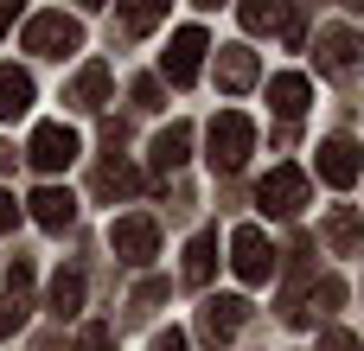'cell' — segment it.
Returning a JSON list of instances; mask_svg holds the SVG:
<instances>
[{
  "mask_svg": "<svg viewBox=\"0 0 364 351\" xmlns=\"http://www.w3.org/2000/svg\"><path fill=\"white\" fill-rule=\"evenodd\" d=\"M205 160L218 166V173H243L250 166V153H256V122L243 115V109H224V115H211V128H205Z\"/></svg>",
  "mask_w": 364,
  "mask_h": 351,
  "instance_id": "obj_1",
  "label": "cell"
},
{
  "mask_svg": "<svg viewBox=\"0 0 364 351\" xmlns=\"http://www.w3.org/2000/svg\"><path fill=\"white\" fill-rule=\"evenodd\" d=\"M26 109H32V77L13 70V64H0V122H19Z\"/></svg>",
  "mask_w": 364,
  "mask_h": 351,
  "instance_id": "obj_19",
  "label": "cell"
},
{
  "mask_svg": "<svg viewBox=\"0 0 364 351\" xmlns=\"http://www.w3.org/2000/svg\"><path fill=\"white\" fill-rule=\"evenodd\" d=\"M230 269H237V281L262 288V281L275 275V243H269L256 224H237V237H230Z\"/></svg>",
  "mask_w": 364,
  "mask_h": 351,
  "instance_id": "obj_5",
  "label": "cell"
},
{
  "mask_svg": "<svg viewBox=\"0 0 364 351\" xmlns=\"http://www.w3.org/2000/svg\"><path fill=\"white\" fill-rule=\"evenodd\" d=\"M160 19H166V6H128V13H122L115 26H122V32H154Z\"/></svg>",
  "mask_w": 364,
  "mask_h": 351,
  "instance_id": "obj_23",
  "label": "cell"
},
{
  "mask_svg": "<svg viewBox=\"0 0 364 351\" xmlns=\"http://www.w3.org/2000/svg\"><path fill=\"white\" fill-rule=\"evenodd\" d=\"M314 51H320V70H326V77H352V70L364 64V38L352 32V26H320Z\"/></svg>",
  "mask_w": 364,
  "mask_h": 351,
  "instance_id": "obj_9",
  "label": "cell"
},
{
  "mask_svg": "<svg viewBox=\"0 0 364 351\" xmlns=\"http://www.w3.org/2000/svg\"><path fill=\"white\" fill-rule=\"evenodd\" d=\"M154 351H186V333H166V339H154Z\"/></svg>",
  "mask_w": 364,
  "mask_h": 351,
  "instance_id": "obj_30",
  "label": "cell"
},
{
  "mask_svg": "<svg viewBox=\"0 0 364 351\" xmlns=\"http://www.w3.org/2000/svg\"><path fill=\"white\" fill-rule=\"evenodd\" d=\"M358 173H364V160H358V141L352 134H333V141H320V179L326 185H358Z\"/></svg>",
  "mask_w": 364,
  "mask_h": 351,
  "instance_id": "obj_10",
  "label": "cell"
},
{
  "mask_svg": "<svg viewBox=\"0 0 364 351\" xmlns=\"http://www.w3.org/2000/svg\"><path fill=\"white\" fill-rule=\"evenodd\" d=\"M77 307H83V275H77V269H58V275H51V313L70 320Z\"/></svg>",
  "mask_w": 364,
  "mask_h": 351,
  "instance_id": "obj_21",
  "label": "cell"
},
{
  "mask_svg": "<svg viewBox=\"0 0 364 351\" xmlns=\"http://www.w3.org/2000/svg\"><path fill=\"white\" fill-rule=\"evenodd\" d=\"M19 326H26V301H19V294H6V301H0V339H13Z\"/></svg>",
  "mask_w": 364,
  "mask_h": 351,
  "instance_id": "obj_24",
  "label": "cell"
},
{
  "mask_svg": "<svg viewBox=\"0 0 364 351\" xmlns=\"http://www.w3.org/2000/svg\"><path fill=\"white\" fill-rule=\"evenodd\" d=\"M243 320H250V301H243V294H211V301L198 307V339H205V345H230Z\"/></svg>",
  "mask_w": 364,
  "mask_h": 351,
  "instance_id": "obj_8",
  "label": "cell"
},
{
  "mask_svg": "<svg viewBox=\"0 0 364 351\" xmlns=\"http://www.w3.org/2000/svg\"><path fill=\"white\" fill-rule=\"evenodd\" d=\"M6 26H13V0H0V32H6Z\"/></svg>",
  "mask_w": 364,
  "mask_h": 351,
  "instance_id": "obj_31",
  "label": "cell"
},
{
  "mask_svg": "<svg viewBox=\"0 0 364 351\" xmlns=\"http://www.w3.org/2000/svg\"><path fill=\"white\" fill-rule=\"evenodd\" d=\"M256 77H262V64H256V51H250V45H224V51H218V90L243 96Z\"/></svg>",
  "mask_w": 364,
  "mask_h": 351,
  "instance_id": "obj_11",
  "label": "cell"
},
{
  "mask_svg": "<svg viewBox=\"0 0 364 351\" xmlns=\"http://www.w3.org/2000/svg\"><path fill=\"white\" fill-rule=\"evenodd\" d=\"M205 51H211L205 26H179V32H173V45H166V58H160V77H166L173 90L198 83V70H205Z\"/></svg>",
  "mask_w": 364,
  "mask_h": 351,
  "instance_id": "obj_3",
  "label": "cell"
},
{
  "mask_svg": "<svg viewBox=\"0 0 364 351\" xmlns=\"http://www.w3.org/2000/svg\"><path fill=\"white\" fill-rule=\"evenodd\" d=\"M256 205H262L269 217H294V211L307 205V173H301V166H275V173L256 185Z\"/></svg>",
  "mask_w": 364,
  "mask_h": 351,
  "instance_id": "obj_7",
  "label": "cell"
},
{
  "mask_svg": "<svg viewBox=\"0 0 364 351\" xmlns=\"http://www.w3.org/2000/svg\"><path fill=\"white\" fill-rule=\"evenodd\" d=\"M26 160H32L38 173H64V166L77 160V128H64V122H38L32 141H26Z\"/></svg>",
  "mask_w": 364,
  "mask_h": 351,
  "instance_id": "obj_6",
  "label": "cell"
},
{
  "mask_svg": "<svg viewBox=\"0 0 364 351\" xmlns=\"http://www.w3.org/2000/svg\"><path fill=\"white\" fill-rule=\"evenodd\" d=\"M83 45V19H70V13H32L26 19V51L32 58H64V51H77Z\"/></svg>",
  "mask_w": 364,
  "mask_h": 351,
  "instance_id": "obj_2",
  "label": "cell"
},
{
  "mask_svg": "<svg viewBox=\"0 0 364 351\" xmlns=\"http://www.w3.org/2000/svg\"><path fill=\"white\" fill-rule=\"evenodd\" d=\"M160 301H166V281H141V288H134V301H128V307H134V313H154V307H160Z\"/></svg>",
  "mask_w": 364,
  "mask_h": 351,
  "instance_id": "obj_26",
  "label": "cell"
},
{
  "mask_svg": "<svg viewBox=\"0 0 364 351\" xmlns=\"http://www.w3.org/2000/svg\"><path fill=\"white\" fill-rule=\"evenodd\" d=\"M154 173H173V166H186V153H192V122H166L160 134H154Z\"/></svg>",
  "mask_w": 364,
  "mask_h": 351,
  "instance_id": "obj_15",
  "label": "cell"
},
{
  "mask_svg": "<svg viewBox=\"0 0 364 351\" xmlns=\"http://www.w3.org/2000/svg\"><path fill=\"white\" fill-rule=\"evenodd\" d=\"M115 339H109V326H83V339H77V351H109Z\"/></svg>",
  "mask_w": 364,
  "mask_h": 351,
  "instance_id": "obj_28",
  "label": "cell"
},
{
  "mask_svg": "<svg viewBox=\"0 0 364 351\" xmlns=\"http://www.w3.org/2000/svg\"><path fill=\"white\" fill-rule=\"evenodd\" d=\"M32 217H38L45 230H70V224H77V198H70L64 185H38V192H32Z\"/></svg>",
  "mask_w": 364,
  "mask_h": 351,
  "instance_id": "obj_16",
  "label": "cell"
},
{
  "mask_svg": "<svg viewBox=\"0 0 364 351\" xmlns=\"http://www.w3.org/2000/svg\"><path fill=\"white\" fill-rule=\"evenodd\" d=\"M109 249H115L122 262L147 269V262L160 256V224H154L147 211H128V217H115V224H109Z\"/></svg>",
  "mask_w": 364,
  "mask_h": 351,
  "instance_id": "obj_4",
  "label": "cell"
},
{
  "mask_svg": "<svg viewBox=\"0 0 364 351\" xmlns=\"http://www.w3.org/2000/svg\"><path fill=\"white\" fill-rule=\"evenodd\" d=\"M64 102H70V109H90V115H96V109L109 102V64H83V70L70 77Z\"/></svg>",
  "mask_w": 364,
  "mask_h": 351,
  "instance_id": "obj_14",
  "label": "cell"
},
{
  "mask_svg": "<svg viewBox=\"0 0 364 351\" xmlns=\"http://www.w3.org/2000/svg\"><path fill=\"white\" fill-rule=\"evenodd\" d=\"M237 19H243V32H288L294 13H288V6H243Z\"/></svg>",
  "mask_w": 364,
  "mask_h": 351,
  "instance_id": "obj_22",
  "label": "cell"
},
{
  "mask_svg": "<svg viewBox=\"0 0 364 351\" xmlns=\"http://www.w3.org/2000/svg\"><path fill=\"white\" fill-rule=\"evenodd\" d=\"M13 224H19V205H13V192H0V237H6Z\"/></svg>",
  "mask_w": 364,
  "mask_h": 351,
  "instance_id": "obj_29",
  "label": "cell"
},
{
  "mask_svg": "<svg viewBox=\"0 0 364 351\" xmlns=\"http://www.w3.org/2000/svg\"><path fill=\"white\" fill-rule=\"evenodd\" d=\"M320 237H326V249H333V256H358V243H364L358 211H352V205H333V211H326V224H320Z\"/></svg>",
  "mask_w": 364,
  "mask_h": 351,
  "instance_id": "obj_13",
  "label": "cell"
},
{
  "mask_svg": "<svg viewBox=\"0 0 364 351\" xmlns=\"http://www.w3.org/2000/svg\"><path fill=\"white\" fill-rule=\"evenodd\" d=\"M128 96H134V109H166V102H160V77H134Z\"/></svg>",
  "mask_w": 364,
  "mask_h": 351,
  "instance_id": "obj_25",
  "label": "cell"
},
{
  "mask_svg": "<svg viewBox=\"0 0 364 351\" xmlns=\"http://www.w3.org/2000/svg\"><path fill=\"white\" fill-rule=\"evenodd\" d=\"M211 269H218V230H198L186 243V288H205Z\"/></svg>",
  "mask_w": 364,
  "mask_h": 351,
  "instance_id": "obj_18",
  "label": "cell"
},
{
  "mask_svg": "<svg viewBox=\"0 0 364 351\" xmlns=\"http://www.w3.org/2000/svg\"><path fill=\"white\" fill-rule=\"evenodd\" d=\"M320 351H358V339H352L346 326H326V333H320Z\"/></svg>",
  "mask_w": 364,
  "mask_h": 351,
  "instance_id": "obj_27",
  "label": "cell"
},
{
  "mask_svg": "<svg viewBox=\"0 0 364 351\" xmlns=\"http://www.w3.org/2000/svg\"><path fill=\"white\" fill-rule=\"evenodd\" d=\"M90 185H96V198H134V192H141V173H134L128 160H102Z\"/></svg>",
  "mask_w": 364,
  "mask_h": 351,
  "instance_id": "obj_17",
  "label": "cell"
},
{
  "mask_svg": "<svg viewBox=\"0 0 364 351\" xmlns=\"http://www.w3.org/2000/svg\"><path fill=\"white\" fill-rule=\"evenodd\" d=\"M339 301H346V281H339V275H326V281H314V288H307V301H301L288 320H294V326H307L314 313H333Z\"/></svg>",
  "mask_w": 364,
  "mask_h": 351,
  "instance_id": "obj_20",
  "label": "cell"
},
{
  "mask_svg": "<svg viewBox=\"0 0 364 351\" xmlns=\"http://www.w3.org/2000/svg\"><path fill=\"white\" fill-rule=\"evenodd\" d=\"M307 96H314V90H307V77H301V70L269 77V109H275L282 122H301V115H307Z\"/></svg>",
  "mask_w": 364,
  "mask_h": 351,
  "instance_id": "obj_12",
  "label": "cell"
}]
</instances>
